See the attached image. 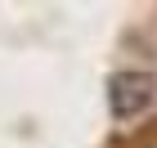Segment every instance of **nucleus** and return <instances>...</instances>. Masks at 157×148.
<instances>
[{
  "instance_id": "1",
  "label": "nucleus",
  "mask_w": 157,
  "mask_h": 148,
  "mask_svg": "<svg viewBox=\"0 0 157 148\" xmlns=\"http://www.w3.org/2000/svg\"><path fill=\"white\" fill-rule=\"evenodd\" d=\"M108 99H112V112H117L121 121H130V117H139L157 99V81L148 72H121V76H112Z\"/></svg>"
}]
</instances>
